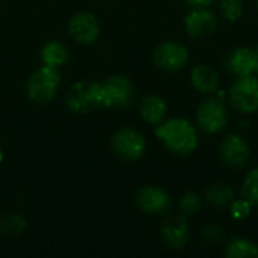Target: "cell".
<instances>
[{"label": "cell", "mask_w": 258, "mask_h": 258, "mask_svg": "<svg viewBox=\"0 0 258 258\" xmlns=\"http://www.w3.org/2000/svg\"><path fill=\"white\" fill-rule=\"evenodd\" d=\"M136 206L141 212L151 216L165 215L172 206L171 195L159 186H144L136 194Z\"/></svg>", "instance_id": "obj_12"}, {"label": "cell", "mask_w": 258, "mask_h": 258, "mask_svg": "<svg viewBox=\"0 0 258 258\" xmlns=\"http://www.w3.org/2000/svg\"><path fill=\"white\" fill-rule=\"evenodd\" d=\"M234 198H236L234 189L222 181L210 184L203 195V201H206L209 206L215 209H228Z\"/></svg>", "instance_id": "obj_17"}, {"label": "cell", "mask_w": 258, "mask_h": 258, "mask_svg": "<svg viewBox=\"0 0 258 258\" xmlns=\"http://www.w3.org/2000/svg\"><path fill=\"white\" fill-rule=\"evenodd\" d=\"M255 3H257V9H258V0H255Z\"/></svg>", "instance_id": "obj_29"}, {"label": "cell", "mask_w": 258, "mask_h": 258, "mask_svg": "<svg viewBox=\"0 0 258 258\" xmlns=\"http://www.w3.org/2000/svg\"><path fill=\"white\" fill-rule=\"evenodd\" d=\"M101 85V109H122L127 107L135 97V86L132 80L122 74L107 77Z\"/></svg>", "instance_id": "obj_6"}, {"label": "cell", "mask_w": 258, "mask_h": 258, "mask_svg": "<svg viewBox=\"0 0 258 258\" xmlns=\"http://www.w3.org/2000/svg\"><path fill=\"white\" fill-rule=\"evenodd\" d=\"M252 209H254V207L251 206V203H249L248 200H245L243 197L234 198L233 203H231L230 207H228L231 218L236 219V221H243V219H246V218L251 215Z\"/></svg>", "instance_id": "obj_23"}, {"label": "cell", "mask_w": 258, "mask_h": 258, "mask_svg": "<svg viewBox=\"0 0 258 258\" xmlns=\"http://www.w3.org/2000/svg\"><path fill=\"white\" fill-rule=\"evenodd\" d=\"M225 67L230 74L233 76H246V74H254L255 70V50L246 45L236 47L234 50L230 51Z\"/></svg>", "instance_id": "obj_15"}, {"label": "cell", "mask_w": 258, "mask_h": 258, "mask_svg": "<svg viewBox=\"0 0 258 258\" xmlns=\"http://www.w3.org/2000/svg\"><path fill=\"white\" fill-rule=\"evenodd\" d=\"M201 207H203V198L198 194H195V192H186V194H183L181 198L178 200V204H177L178 215L184 216L186 219L198 215L200 210H201Z\"/></svg>", "instance_id": "obj_20"}, {"label": "cell", "mask_w": 258, "mask_h": 258, "mask_svg": "<svg viewBox=\"0 0 258 258\" xmlns=\"http://www.w3.org/2000/svg\"><path fill=\"white\" fill-rule=\"evenodd\" d=\"M139 115L144 122L156 127L168 116V103L157 94H150L142 98L139 104Z\"/></svg>", "instance_id": "obj_16"}, {"label": "cell", "mask_w": 258, "mask_h": 258, "mask_svg": "<svg viewBox=\"0 0 258 258\" xmlns=\"http://www.w3.org/2000/svg\"><path fill=\"white\" fill-rule=\"evenodd\" d=\"M218 156L227 168L243 169L251 160V147L243 136L237 133H228L219 142Z\"/></svg>", "instance_id": "obj_8"}, {"label": "cell", "mask_w": 258, "mask_h": 258, "mask_svg": "<svg viewBox=\"0 0 258 258\" xmlns=\"http://www.w3.org/2000/svg\"><path fill=\"white\" fill-rule=\"evenodd\" d=\"M195 122L187 118H166L154 127L159 142L177 156L192 154L200 144V133Z\"/></svg>", "instance_id": "obj_1"}, {"label": "cell", "mask_w": 258, "mask_h": 258, "mask_svg": "<svg viewBox=\"0 0 258 258\" xmlns=\"http://www.w3.org/2000/svg\"><path fill=\"white\" fill-rule=\"evenodd\" d=\"M67 107L71 113H89L101 109V85L94 80H79L68 89L65 98Z\"/></svg>", "instance_id": "obj_5"}, {"label": "cell", "mask_w": 258, "mask_h": 258, "mask_svg": "<svg viewBox=\"0 0 258 258\" xmlns=\"http://www.w3.org/2000/svg\"><path fill=\"white\" fill-rule=\"evenodd\" d=\"M39 57H41L42 65H47L51 68H60L70 60V50L67 48L63 42L51 39L42 45Z\"/></svg>", "instance_id": "obj_18"}, {"label": "cell", "mask_w": 258, "mask_h": 258, "mask_svg": "<svg viewBox=\"0 0 258 258\" xmlns=\"http://www.w3.org/2000/svg\"><path fill=\"white\" fill-rule=\"evenodd\" d=\"M224 255L227 258H257L258 245L246 237H233L225 243Z\"/></svg>", "instance_id": "obj_19"}, {"label": "cell", "mask_w": 258, "mask_h": 258, "mask_svg": "<svg viewBox=\"0 0 258 258\" xmlns=\"http://www.w3.org/2000/svg\"><path fill=\"white\" fill-rule=\"evenodd\" d=\"M110 147L113 154L121 160L136 162L142 159L147 151V139L141 132L124 127L113 133L110 139Z\"/></svg>", "instance_id": "obj_7"}, {"label": "cell", "mask_w": 258, "mask_h": 258, "mask_svg": "<svg viewBox=\"0 0 258 258\" xmlns=\"http://www.w3.org/2000/svg\"><path fill=\"white\" fill-rule=\"evenodd\" d=\"M190 85L200 94L210 95L218 92L221 86V77L213 67L207 63H200L190 70Z\"/></svg>", "instance_id": "obj_14"}, {"label": "cell", "mask_w": 258, "mask_h": 258, "mask_svg": "<svg viewBox=\"0 0 258 258\" xmlns=\"http://www.w3.org/2000/svg\"><path fill=\"white\" fill-rule=\"evenodd\" d=\"M190 59L189 48L177 41H165L159 44L153 51V63L168 73L181 71Z\"/></svg>", "instance_id": "obj_9"}, {"label": "cell", "mask_w": 258, "mask_h": 258, "mask_svg": "<svg viewBox=\"0 0 258 258\" xmlns=\"http://www.w3.org/2000/svg\"><path fill=\"white\" fill-rule=\"evenodd\" d=\"M219 12L225 21L236 23L245 14V3L243 0H221Z\"/></svg>", "instance_id": "obj_22"}, {"label": "cell", "mask_w": 258, "mask_h": 258, "mask_svg": "<svg viewBox=\"0 0 258 258\" xmlns=\"http://www.w3.org/2000/svg\"><path fill=\"white\" fill-rule=\"evenodd\" d=\"M26 228V219L20 215H8L0 218V231L3 233H21Z\"/></svg>", "instance_id": "obj_24"}, {"label": "cell", "mask_w": 258, "mask_h": 258, "mask_svg": "<svg viewBox=\"0 0 258 258\" xmlns=\"http://www.w3.org/2000/svg\"><path fill=\"white\" fill-rule=\"evenodd\" d=\"M216 0H186V3L190 8H209L210 5H213Z\"/></svg>", "instance_id": "obj_26"}, {"label": "cell", "mask_w": 258, "mask_h": 258, "mask_svg": "<svg viewBox=\"0 0 258 258\" xmlns=\"http://www.w3.org/2000/svg\"><path fill=\"white\" fill-rule=\"evenodd\" d=\"M240 197L248 200L252 207H258V166L252 168L243 178Z\"/></svg>", "instance_id": "obj_21"}, {"label": "cell", "mask_w": 258, "mask_h": 258, "mask_svg": "<svg viewBox=\"0 0 258 258\" xmlns=\"http://www.w3.org/2000/svg\"><path fill=\"white\" fill-rule=\"evenodd\" d=\"M228 106L245 116L258 112V76L246 74L237 76L227 91Z\"/></svg>", "instance_id": "obj_3"}, {"label": "cell", "mask_w": 258, "mask_h": 258, "mask_svg": "<svg viewBox=\"0 0 258 258\" xmlns=\"http://www.w3.org/2000/svg\"><path fill=\"white\" fill-rule=\"evenodd\" d=\"M60 83L62 79L59 68L41 65L30 74L26 85V92L30 101L36 104H47L57 95Z\"/></svg>", "instance_id": "obj_4"}, {"label": "cell", "mask_w": 258, "mask_h": 258, "mask_svg": "<svg viewBox=\"0 0 258 258\" xmlns=\"http://www.w3.org/2000/svg\"><path fill=\"white\" fill-rule=\"evenodd\" d=\"M100 32V21L92 12L80 11L74 14L68 21V33L80 45L94 44L98 39Z\"/></svg>", "instance_id": "obj_11"}, {"label": "cell", "mask_w": 258, "mask_h": 258, "mask_svg": "<svg viewBox=\"0 0 258 258\" xmlns=\"http://www.w3.org/2000/svg\"><path fill=\"white\" fill-rule=\"evenodd\" d=\"M3 157H5V154H3V148H2V144H0V163L3 162Z\"/></svg>", "instance_id": "obj_28"}, {"label": "cell", "mask_w": 258, "mask_h": 258, "mask_svg": "<svg viewBox=\"0 0 258 258\" xmlns=\"http://www.w3.org/2000/svg\"><path fill=\"white\" fill-rule=\"evenodd\" d=\"M224 237H225V233H224L219 227H216V225H207V227H204V228L201 230V239H203L206 243L215 245V243L222 242Z\"/></svg>", "instance_id": "obj_25"}, {"label": "cell", "mask_w": 258, "mask_h": 258, "mask_svg": "<svg viewBox=\"0 0 258 258\" xmlns=\"http://www.w3.org/2000/svg\"><path fill=\"white\" fill-rule=\"evenodd\" d=\"M230 121V106L222 94L207 95L197 107L195 125L206 135L222 133Z\"/></svg>", "instance_id": "obj_2"}, {"label": "cell", "mask_w": 258, "mask_h": 258, "mask_svg": "<svg viewBox=\"0 0 258 258\" xmlns=\"http://www.w3.org/2000/svg\"><path fill=\"white\" fill-rule=\"evenodd\" d=\"M160 236L165 245L171 249H183L189 242L187 219L181 215L168 218L160 228Z\"/></svg>", "instance_id": "obj_13"}, {"label": "cell", "mask_w": 258, "mask_h": 258, "mask_svg": "<svg viewBox=\"0 0 258 258\" xmlns=\"http://www.w3.org/2000/svg\"><path fill=\"white\" fill-rule=\"evenodd\" d=\"M254 50H255V70H254V74H257L258 76V45Z\"/></svg>", "instance_id": "obj_27"}, {"label": "cell", "mask_w": 258, "mask_h": 258, "mask_svg": "<svg viewBox=\"0 0 258 258\" xmlns=\"http://www.w3.org/2000/svg\"><path fill=\"white\" fill-rule=\"evenodd\" d=\"M218 15L210 8H192L183 18L184 32L190 38L203 39L218 30Z\"/></svg>", "instance_id": "obj_10"}]
</instances>
